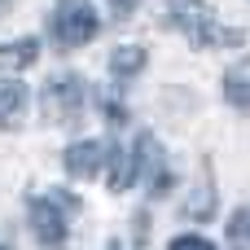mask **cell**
Instances as JSON below:
<instances>
[{"label":"cell","mask_w":250,"mask_h":250,"mask_svg":"<svg viewBox=\"0 0 250 250\" xmlns=\"http://www.w3.org/2000/svg\"><path fill=\"white\" fill-rule=\"evenodd\" d=\"M4 4H9V0H0V13H4Z\"/></svg>","instance_id":"cell-18"},{"label":"cell","mask_w":250,"mask_h":250,"mask_svg":"<svg viewBox=\"0 0 250 250\" xmlns=\"http://www.w3.org/2000/svg\"><path fill=\"white\" fill-rule=\"evenodd\" d=\"M167 13H171V26H180L185 35H189V31H193L198 22H207V18H215L207 0H167Z\"/></svg>","instance_id":"cell-12"},{"label":"cell","mask_w":250,"mask_h":250,"mask_svg":"<svg viewBox=\"0 0 250 250\" xmlns=\"http://www.w3.org/2000/svg\"><path fill=\"white\" fill-rule=\"evenodd\" d=\"M145 70V48L141 44H119L114 53H110V75L123 83V79H136Z\"/></svg>","instance_id":"cell-11"},{"label":"cell","mask_w":250,"mask_h":250,"mask_svg":"<svg viewBox=\"0 0 250 250\" xmlns=\"http://www.w3.org/2000/svg\"><path fill=\"white\" fill-rule=\"evenodd\" d=\"M101 31V18L92 9V0H57L53 18H48V35L57 48H83L92 44Z\"/></svg>","instance_id":"cell-1"},{"label":"cell","mask_w":250,"mask_h":250,"mask_svg":"<svg viewBox=\"0 0 250 250\" xmlns=\"http://www.w3.org/2000/svg\"><path fill=\"white\" fill-rule=\"evenodd\" d=\"M83 105H88V88L79 75H53L40 92V114H44V123H57V127L75 123L83 114Z\"/></svg>","instance_id":"cell-3"},{"label":"cell","mask_w":250,"mask_h":250,"mask_svg":"<svg viewBox=\"0 0 250 250\" xmlns=\"http://www.w3.org/2000/svg\"><path fill=\"white\" fill-rule=\"evenodd\" d=\"M114 250H123V246H114Z\"/></svg>","instance_id":"cell-20"},{"label":"cell","mask_w":250,"mask_h":250,"mask_svg":"<svg viewBox=\"0 0 250 250\" xmlns=\"http://www.w3.org/2000/svg\"><path fill=\"white\" fill-rule=\"evenodd\" d=\"M185 40H189L193 48H237V44H246V31H233V26L207 18V22H198Z\"/></svg>","instance_id":"cell-6"},{"label":"cell","mask_w":250,"mask_h":250,"mask_svg":"<svg viewBox=\"0 0 250 250\" xmlns=\"http://www.w3.org/2000/svg\"><path fill=\"white\" fill-rule=\"evenodd\" d=\"M105 185H110V193H127L132 185H136V171H132V154L123 149V145H110L105 149Z\"/></svg>","instance_id":"cell-9"},{"label":"cell","mask_w":250,"mask_h":250,"mask_svg":"<svg viewBox=\"0 0 250 250\" xmlns=\"http://www.w3.org/2000/svg\"><path fill=\"white\" fill-rule=\"evenodd\" d=\"M224 97H229V105H237L242 114H250V53L237 57L224 70Z\"/></svg>","instance_id":"cell-8"},{"label":"cell","mask_w":250,"mask_h":250,"mask_svg":"<svg viewBox=\"0 0 250 250\" xmlns=\"http://www.w3.org/2000/svg\"><path fill=\"white\" fill-rule=\"evenodd\" d=\"M229 250H250V211L229 215Z\"/></svg>","instance_id":"cell-14"},{"label":"cell","mask_w":250,"mask_h":250,"mask_svg":"<svg viewBox=\"0 0 250 250\" xmlns=\"http://www.w3.org/2000/svg\"><path fill=\"white\" fill-rule=\"evenodd\" d=\"M211 215H215V185H211V171H207V176H202V189H193L189 202H185V220L207 224Z\"/></svg>","instance_id":"cell-13"},{"label":"cell","mask_w":250,"mask_h":250,"mask_svg":"<svg viewBox=\"0 0 250 250\" xmlns=\"http://www.w3.org/2000/svg\"><path fill=\"white\" fill-rule=\"evenodd\" d=\"M132 171H136V185L149 180V198H163L171 189V171L163 167V145L154 132H136V149H132Z\"/></svg>","instance_id":"cell-4"},{"label":"cell","mask_w":250,"mask_h":250,"mask_svg":"<svg viewBox=\"0 0 250 250\" xmlns=\"http://www.w3.org/2000/svg\"><path fill=\"white\" fill-rule=\"evenodd\" d=\"M40 57V40H18V44H0V79H13V70H26Z\"/></svg>","instance_id":"cell-10"},{"label":"cell","mask_w":250,"mask_h":250,"mask_svg":"<svg viewBox=\"0 0 250 250\" xmlns=\"http://www.w3.org/2000/svg\"><path fill=\"white\" fill-rule=\"evenodd\" d=\"M26 101H31V88L22 79H0V127H22L26 119Z\"/></svg>","instance_id":"cell-7"},{"label":"cell","mask_w":250,"mask_h":250,"mask_svg":"<svg viewBox=\"0 0 250 250\" xmlns=\"http://www.w3.org/2000/svg\"><path fill=\"white\" fill-rule=\"evenodd\" d=\"M0 250H13V246H9V242H4V246H0Z\"/></svg>","instance_id":"cell-19"},{"label":"cell","mask_w":250,"mask_h":250,"mask_svg":"<svg viewBox=\"0 0 250 250\" xmlns=\"http://www.w3.org/2000/svg\"><path fill=\"white\" fill-rule=\"evenodd\" d=\"M31 229L40 237L44 250H57L66 242V220L79 211V198L70 189H57V193H44V198H31Z\"/></svg>","instance_id":"cell-2"},{"label":"cell","mask_w":250,"mask_h":250,"mask_svg":"<svg viewBox=\"0 0 250 250\" xmlns=\"http://www.w3.org/2000/svg\"><path fill=\"white\" fill-rule=\"evenodd\" d=\"M101 105H105V114H110V123H127V110L119 105V97H114V92H110V97H105Z\"/></svg>","instance_id":"cell-16"},{"label":"cell","mask_w":250,"mask_h":250,"mask_svg":"<svg viewBox=\"0 0 250 250\" xmlns=\"http://www.w3.org/2000/svg\"><path fill=\"white\" fill-rule=\"evenodd\" d=\"M62 163H66V176L70 180H92V176L105 171V145L101 141H75L62 154Z\"/></svg>","instance_id":"cell-5"},{"label":"cell","mask_w":250,"mask_h":250,"mask_svg":"<svg viewBox=\"0 0 250 250\" xmlns=\"http://www.w3.org/2000/svg\"><path fill=\"white\" fill-rule=\"evenodd\" d=\"M110 9H114V18H132L136 0H110Z\"/></svg>","instance_id":"cell-17"},{"label":"cell","mask_w":250,"mask_h":250,"mask_svg":"<svg viewBox=\"0 0 250 250\" xmlns=\"http://www.w3.org/2000/svg\"><path fill=\"white\" fill-rule=\"evenodd\" d=\"M171 250H215V246H211L202 233H185V237H176V242H171Z\"/></svg>","instance_id":"cell-15"}]
</instances>
